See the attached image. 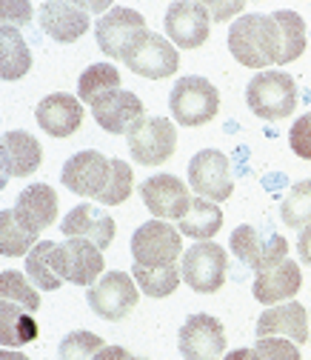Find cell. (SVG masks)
Returning <instances> with one entry per match:
<instances>
[{"label": "cell", "instance_id": "6da1fadb", "mask_svg": "<svg viewBox=\"0 0 311 360\" xmlns=\"http://www.w3.org/2000/svg\"><path fill=\"white\" fill-rule=\"evenodd\" d=\"M229 52L249 69L277 63V23L272 15H243L229 29Z\"/></svg>", "mask_w": 311, "mask_h": 360}, {"label": "cell", "instance_id": "7a4b0ae2", "mask_svg": "<svg viewBox=\"0 0 311 360\" xmlns=\"http://www.w3.org/2000/svg\"><path fill=\"white\" fill-rule=\"evenodd\" d=\"M246 103L260 120H283L297 109V83L277 69L257 72L246 86Z\"/></svg>", "mask_w": 311, "mask_h": 360}, {"label": "cell", "instance_id": "3957f363", "mask_svg": "<svg viewBox=\"0 0 311 360\" xmlns=\"http://www.w3.org/2000/svg\"><path fill=\"white\" fill-rule=\"evenodd\" d=\"M168 109H171V117L180 126H189V129L206 126L220 112V92L211 80L200 75H189L174 83L168 95Z\"/></svg>", "mask_w": 311, "mask_h": 360}, {"label": "cell", "instance_id": "277c9868", "mask_svg": "<svg viewBox=\"0 0 311 360\" xmlns=\"http://www.w3.org/2000/svg\"><path fill=\"white\" fill-rule=\"evenodd\" d=\"M226 269H229L226 249L211 243V240H200V243L189 246V252H183V257H180L183 281L197 295H214V292L223 289Z\"/></svg>", "mask_w": 311, "mask_h": 360}, {"label": "cell", "instance_id": "5b68a950", "mask_svg": "<svg viewBox=\"0 0 311 360\" xmlns=\"http://www.w3.org/2000/svg\"><path fill=\"white\" fill-rule=\"evenodd\" d=\"M86 300L98 318L117 323L135 311V306L140 300V286L126 272H106L95 286H88Z\"/></svg>", "mask_w": 311, "mask_h": 360}, {"label": "cell", "instance_id": "8992f818", "mask_svg": "<svg viewBox=\"0 0 311 360\" xmlns=\"http://www.w3.org/2000/svg\"><path fill=\"white\" fill-rule=\"evenodd\" d=\"M229 246H232L234 257L243 260L246 266H251L254 272L272 269L289 257V240L283 235L263 229V226H251V223H243V226H237L232 232Z\"/></svg>", "mask_w": 311, "mask_h": 360}, {"label": "cell", "instance_id": "52a82bcc", "mask_svg": "<svg viewBox=\"0 0 311 360\" xmlns=\"http://www.w3.org/2000/svg\"><path fill=\"white\" fill-rule=\"evenodd\" d=\"M55 272L63 283L74 286H95L103 278V252L83 238H66L55 246Z\"/></svg>", "mask_w": 311, "mask_h": 360}, {"label": "cell", "instance_id": "ba28073f", "mask_svg": "<svg viewBox=\"0 0 311 360\" xmlns=\"http://www.w3.org/2000/svg\"><path fill=\"white\" fill-rule=\"evenodd\" d=\"M128 155L140 166H160L177 149V129L166 117H143L135 129L126 134Z\"/></svg>", "mask_w": 311, "mask_h": 360}, {"label": "cell", "instance_id": "9c48e42d", "mask_svg": "<svg viewBox=\"0 0 311 360\" xmlns=\"http://www.w3.org/2000/svg\"><path fill=\"white\" fill-rule=\"evenodd\" d=\"M131 255L135 263L157 269V266H171L177 257H183V240L180 229L168 226L166 220H149L131 235Z\"/></svg>", "mask_w": 311, "mask_h": 360}, {"label": "cell", "instance_id": "30bf717a", "mask_svg": "<svg viewBox=\"0 0 311 360\" xmlns=\"http://www.w3.org/2000/svg\"><path fill=\"white\" fill-rule=\"evenodd\" d=\"M189 186L197 192V198H206L211 203H223L234 192L232 180V163L223 152L203 149L189 160Z\"/></svg>", "mask_w": 311, "mask_h": 360}, {"label": "cell", "instance_id": "8fae6325", "mask_svg": "<svg viewBox=\"0 0 311 360\" xmlns=\"http://www.w3.org/2000/svg\"><path fill=\"white\" fill-rule=\"evenodd\" d=\"M143 32H146V18L138 9H126V6H114L95 26L98 46L112 60H126L128 49L135 46Z\"/></svg>", "mask_w": 311, "mask_h": 360}, {"label": "cell", "instance_id": "7c38bea8", "mask_svg": "<svg viewBox=\"0 0 311 360\" xmlns=\"http://www.w3.org/2000/svg\"><path fill=\"white\" fill-rule=\"evenodd\" d=\"M135 75L140 77H149V80H163V77H171L180 66V58H177V49L174 43L166 40L163 34L157 32H143L138 37V43L128 49L126 60H123Z\"/></svg>", "mask_w": 311, "mask_h": 360}, {"label": "cell", "instance_id": "4fadbf2b", "mask_svg": "<svg viewBox=\"0 0 311 360\" xmlns=\"http://www.w3.org/2000/svg\"><path fill=\"white\" fill-rule=\"evenodd\" d=\"M177 349L183 360H220L226 352L223 323L211 314H189L186 323L177 332Z\"/></svg>", "mask_w": 311, "mask_h": 360}, {"label": "cell", "instance_id": "5bb4252c", "mask_svg": "<svg viewBox=\"0 0 311 360\" xmlns=\"http://www.w3.org/2000/svg\"><path fill=\"white\" fill-rule=\"evenodd\" d=\"M109 177H112V158H106L95 149L72 155L60 172V180L69 192H74L80 198H95V200L106 192Z\"/></svg>", "mask_w": 311, "mask_h": 360}, {"label": "cell", "instance_id": "9a60e30c", "mask_svg": "<svg viewBox=\"0 0 311 360\" xmlns=\"http://www.w3.org/2000/svg\"><path fill=\"white\" fill-rule=\"evenodd\" d=\"M211 15L200 0H174L166 9V37L180 49H197L209 40Z\"/></svg>", "mask_w": 311, "mask_h": 360}, {"label": "cell", "instance_id": "2e32d148", "mask_svg": "<svg viewBox=\"0 0 311 360\" xmlns=\"http://www.w3.org/2000/svg\"><path fill=\"white\" fill-rule=\"evenodd\" d=\"M140 198L157 220H183L192 209L189 186L174 174H154L140 184Z\"/></svg>", "mask_w": 311, "mask_h": 360}, {"label": "cell", "instance_id": "e0dca14e", "mask_svg": "<svg viewBox=\"0 0 311 360\" xmlns=\"http://www.w3.org/2000/svg\"><path fill=\"white\" fill-rule=\"evenodd\" d=\"M37 20H40V29L58 43H74L92 26L88 12L77 0L74 4L72 0H49V4H43L37 9Z\"/></svg>", "mask_w": 311, "mask_h": 360}, {"label": "cell", "instance_id": "ac0fdd59", "mask_svg": "<svg viewBox=\"0 0 311 360\" xmlns=\"http://www.w3.org/2000/svg\"><path fill=\"white\" fill-rule=\"evenodd\" d=\"M257 338H289L303 346L311 338V314L297 300L272 306L257 318Z\"/></svg>", "mask_w": 311, "mask_h": 360}, {"label": "cell", "instance_id": "d6986e66", "mask_svg": "<svg viewBox=\"0 0 311 360\" xmlns=\"http://www.w3.org/2000/svg\"><path fill=\"white\" fill-rule=\"evenodd\" d=\"M60 232L66 238H83L103 252L112 246L117 229H114V217L109 212H103L95 203H80L60 220Z\"/></svg>", "mask_w": 311, "mask_h": 360}, {"label": "cell", "instance_id": "ffe728a7", "mask_svg": "<svg viewBox=\"0 0 311 360\" xmlns=\"http://www.w3.org/2000/svg\"><path fill=\"white\" fill-rule=\"evenodd\" d=\"M92 115L98 120L100 129H106L109 134H128L143 117H146V106L135 92H126V89H117V92L100 98L92 106Z\"/></svg>", "mask_w": 311, "mask_h": 360}, {"label": "cell", "instance_id": "44dd1931", "mask_svg": "<svg viewBox=\"0 0 311 360\" xmlns=\"http://www.w3.org/2000/svg\"><path fill=\"white\" fill-rule=\"evenodd\" d=\"M303 289V272L294 260H283L272 269H263L254 278V297L263 306H280L289 303L291 297H297V292Z\"/></svg>", "mask_w": 311, "mask_h": 360}, {"label": "cell", "instance_id": "7402d4cb", "mask_svg": "<svg viewBox=\"0 0 311 360\" xmlns=\"http://www.w3.org/2000/svg\"><path fill=\"white\" fill-rule=\"evenodd\" d=\"M34 117H37V126L46 134H52V138H72L83 123V106H80V98L55 92L37 103Z\"/></svg>", "mask_w": 311, "mask_h": 360}, {"label": "cell", "instance_id": "603a6c76", "mask_svg": "<svg viewBox=\"0 0 311 360\" xmlns=\"http://www.w3.org/2000/svg\"><path fill=\"white\" fill-rule=\"evenodd\" d=\"M0 160H4V184L6 177H29L43 160L40 141L29 131H6L0 143Z\"/></svg>", "mask_w": 311, "mask_h": 360}, {"label": "cell", "instance_id": "cb8c5ba5", "mask_svg": "<svg viewBox=\"0 0 311 360\" xmlns=\"http://www.w3.org/2000/svg\"><path fill=\"white\" fill-rule=\"evenodd\" d=\"M15 214L26 229H32L37 235L43 229H49L58 220V195H55V189L49 184H32L29 189H23L18 195Z\"/></svg>", "mask_w": 311, "mask_h": 360}, {"label": "cell", "instance_id": "d4e9b609", "mask_svg": "<svg viewBox=\"0 0 311 360\" xmlns=\"http://www.w3.org/2000/svg\"><path fill=\"white\" fill-rule=\"evenodd\" d=\"M177 229H180V235L194 238V240H211L223 229V212H220L217 203H211L206 198H194L186 217L177 220Z\"/></svg>", "mask_w": 311, "mask_h": 360}, {"label": "cell", "instance_id": "484cf974", "mask_svg": "<svg viewBox=\"0 0 311 360\" xmlns=\"http://www.w3.org/2000/svg\"><path fill=\"white\" fill-rule=\"evenodd\" d=\"M34 338H37V323L32 311L18 303L0 300V343H4V349L32 343Z\"/></svg>", "mask_w": 311, "mask_h": 360}, {"label": "cell", "instance_id": "4316f807", "mask_svg": "<svg viewBox=\"0 0 311 360\" xmlns=\"http://www.w3.org/2000/svg\"><path fill=\"white\" fill-rule=\"evenodd\" d=\"M272 18L277 23V66H286L305 52V23L291 9H280Z\"/></svg>", "mask_w": 311, "mask_h": 360}, {"label": "cell", "instance_id": "83f0119b", "mask_svg": "<svg viewBox=\"0 0 311 360\" xmlns=\"http://www.w3.org/2000/svg\"><path fill=\"white\" fill-rule=\"evenodd\" d=\"M32 69V52L18 29L4 26L0 29V77L20 80Z\"/></svg>", "mask_w": 311, "mask_h": 360}, {"label": "cell", "instance_id": "f1b7e54d", "mask_svg": "<svg viewBox=\"0 0 311 360\" xmlns=\"http://www.w3.org/2000/svg\"><path fill=\"white\" fill-rule=\"evenodd\" d=\"M131 278H135V283L140 286V292L146 297H168L177 286H180L183 281V272H180V266L171 263V266H157V269H149V266H140L135 263L131 266Z\"/></svg>", "mask_w": 311, "mask_h": 360}, {"label": "cell", "instance_id": "f546056e", "mask_svg": "<svg viewBox=\"0 0 311 360\" xmlns=\"http://www.w3.org/2000/svg\"><path fill=\"white\" fill-rule=\"evenodd\" d=\"M117 89H120V72L112 63H95V66H88L80 75V80H77V98H80V103L95 106L100 98L117 92Z\"/></svg>", "mask_w": 311, "mask_h": 360}, {"label": "cell", "instance_id": "4dcf8cb0", "mask_svg": "<svg viewBox=\"0 0 311 360\" xmlns=\"http://www.w3.org/2000/svg\"><path fill=\"white\" fill-rule=\"evenodd\" d=\"M40 235L26 229L18 220L15 209H4L0 212V255L4 257H23L29 255L40 240Z\"/></svg>", "mask_w": 311, "mask_h": 360}, {"label": "cell", "instance_id": "1f68e13d", "mask_svg": "<svg viewBox=\"0 0 311 360\" xmlns=\"http://www.w3.org/2000/svg\"><path fill=\"white\" fill-rule=\"evenodd\" d=\"M55 246L58 243H52V240H40L29 255H26V275H29V281L37 286V289H43V292H55V289H60L63 286V281H60V275L55 272Z\"/></svg>", "mask_w": 311, "mask_h": 360}, {"label": "cell", "instance_id": "d6a6232c", "mask_svg": "<svg viewBox=\"0 0 311 360\" xmlns=\"http://www.w3.org/2000/svg\"><path fill=\"white\" fill-rule=\"evenodd\" d=\"M280 220L289 229H305L311 226V180H300L289 189L280 206Z\"/></svg>", "mask_w": 311, "mask_h": 360}, {"label": "cell", "instance_id": "836d02e7", "mask_svg": "<svg viewBox=\"0 0 311 360\" xmlns=\"http://www.w3.org/2000/svg\"><path fill=\"white\" fill-rule=\"evenodd\" d=\"M0 300H6V303H18V306L29 309L32 314L40 309L37 286H34L26 275L15 272V269H9V272L0 275Z\"/></svg>", "mask_w": 311, "mask_h": 360}, {"label": "cell", "instance_id": "e575fe53", "mask_svg": "<svg viewBox=\"0 0 311 360\" xmlns=\"http://www.w3.org/2000/svg\"><path fill=\"white\" fill-rule=\"evenodd\" d=\"M103 346H106V343H103L100 335L80 329V332H72V335H66V338L60 340L58 357H60V360H95Z\"/></svg>", "mask_w": 311, "mask_h": 360}, {"label": "cell", "instance_id": "d590c367", "mask_svg": "<svg viewBox=\"0 0 311 360\" xmlns=\"http://www.w3.org/2000/svg\"><path fill=\"white\" fill-rule=\"evenodd\" d=\"M131 186H135V177H131V166L120 158H112V177H109V186L106 192L98 198L100 206H120L128 200Z\"/></svg>", "mask_w": 311, "mask_h": 360}, {"label": "cell", "instance_id": "8d00e7d4", "mask_svg": "<svg viewBox=\"0 0 311 360\" xmlns=\"http://www.w3.org/2000/svg\"><path fill=\"white\" fill-rule=\"evenodd\" d=\"M254 360H303L300 346L289 338H257Z\"/></svg>", "mask_w": 311, "mask_h": 360}, {"label": "cell", "instance_id": "74e56055", "mask_svg": "<svg viewBox=\"0 0 311 360\" xmlns=\"http://www.w3.org/2000/svg\"><path fill=\"white\" fill-rule=\"evenodd\" d=\"M289 143H291V152L303 160H311V117L303 115L294 120L291 131H289Z\"/></svg>", "mask_w": 311, "mask_h": 360}, {"label": "cell", "instance_id": "f35d334b", "mask_svg": "<svg viewBox=\"0 0 311 360\" xmlns=\"http://www.w3.org/2000/svg\"><path fill=\"white\" fill-rule=\"evenodd\" d=\"M0 15H4V26L20 29L32 20V4H26V0H4Z\"/></svg>", "mask_w": 311, "mask_h": 360}, {"label": "cell", "instance_id": "ab89813d", "mask_svg": "<svg viewBox=\"0 0 311 360\" xmlns=\"http://www.w3.org/2000/svg\"><path fill=\"white\" fill-rule=\"evenodd\" d=\"M206 9H209L214 23H226L234 15H240L246 9V4H243V0H232V4H214V0H206Z\"/></svg>", "mask_w": 311, "mask_h": 360}, {"label": "cell", "instance_id": "60d3db41", "mask_svg": "<svg viewBox=\"0 0 311 360\" xmlns=\"http://www.w3.org/2000/svg\"><path fill=\"white\" fill-rule=\"evenodd\" d=\"M95 360H149V357H135V354H131L128 349H123V346H103Z\"/></svg>", "mask_w": 311, "mask_h": 360}, {"label": "cell", "instance_id": "b9f144b4", "mask_svg": "<svg viewBox=\"0 0 311 360\" xmlns=\"http://www.w3.org/2000/svg\"><path fill=\"white\" fill-rule=\"evenodd\" d=\"M297 255L303 260V266H311V226H305L297 238Z\"/></svg>", "mask_w": 311, "mask_h": 360}, {"label": "cell", "instance_id": "7bdbcfd3", "mask_svg": "<svg viewBox=\"0 0 311 360\" xmlns=\"http://www.w3.org/2000/svg\"><path fill=\"white\" fill-rule=\"evenodd\" d=\"M226 360H254V349H234L226 354Z\"/></svg>", "mask_w": 311, "mask_h": 360}, {"label": "cell", "instance_id": "ee69618b", "mask_svg": "<svg viewBox=\"0 0 311 360\" xmlns=\"http://www.w3.org/2000/svg\"><path fill=\"white\" fill-rule=\"evenodd\" d=\"M0 360H29V357L15 352V349H4V352H0Z\"/></svg>", "mask_w": 311, "mask_h": 360}, {"label": "cell", "instance_id": "f6af8a7d", "mask_svg": "<svg viewBox=\"0 0 311 360\" xmlns=\"http://www.w3.org/2000/svg\"><path fill=\"white\" fill-rule=\"evenodd\" d=\"M308 117H311V112H308Z\"/></svg>", "mask_w": 311, "mask_h": 360}, {"label": "cell", "instance_id": "bcb514c9", "mask_svg": "<svg viewBox=\"0 0 311 360\" xmlns=\"http://www.w3.org/2000/svg\"><path fill=\"white\" fill-rule=\"evenodd\" d=\"M308 314H311V311H308Z\"/></svg>", "mask_w": 311, "mask_h": 360}]
</instances>
